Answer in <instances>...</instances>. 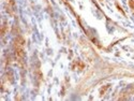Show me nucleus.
Here are the masks:
<instances>
[{
    "instance_id": "1",
    "label": "nucleus",
    "mask_w": 134,
    "mask_h": 101,
    "mask_svg": "<svg viewBox=\"0 0 134 101\" xmlns=\"http://www.w3.org/2000/svg\"><path fill=\"white\" fill-rule=\"evenodd\" d=\"M24 46H25V41L24 39L19 37L17 38L15 42V55L18 61H21L24 58Z\"/></svg>"
},
{
    "instance_id": "2",
    "label": "nucleus",
    "mask_w": 134,
    "mask_h": 101,
    "mask_svg": "<svg viewBox=\"0 0 134 101\" xmlns=\"http://www.w3.org/2000/svg\"><path fill=\"white\" fill-rule=\"evenodd\" d=\"M129 6H130L131 10L134 12V0H129Z\"/></svg>"
}]
</instances>
